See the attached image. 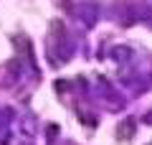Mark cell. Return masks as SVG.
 <instances>
[{"mask_svg":"<svg viewBox=\"0 0 152 145\" xmlns=\"http://www.w3.org/2000/svg\"><path fill=\"white\" fill-rule=\"evenodd\" d=\"M132 127H134L132 122H124V138H132Z\"/></svg>","mask_w":152,"mask_h":145,"instance_id":"cell-1","label":"cell"}]
</instances>
